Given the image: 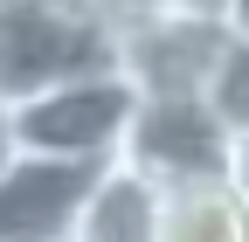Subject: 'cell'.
Listing matches in <instances>:
<instances>
[{"label":"cell","mask_w":249,"mask_h":242,"mask_svg":"<svg viewBox=\"0 0 249 242\" xmlns=\"http://www.w3.org/2000/svg\"><path fill=\"white\" fill-rule=\"evenodd\" d=\"M97 69H118V28L90 0H0V97L7 104H28Z\"/></svg>","instance_id":"obj_1"},{"label":"cell","mask_w":249,"mask_h":242,"mask_svg":"<svg viewBox=\"0 0 249 242\" xmlns=\"http://www.w3.org/2000/svg\"><path fill=\"white\" fill-rule=\"evenodd\" d=\"M139 83L124 69H97L76 83H55L42 97L14 104V138L28 153H70V159H118L139 118Z\"/></svg>","instance_id":"obj_2"},{"label":"cell","mask_w":249,"mask_h":242,"mask_svg":"<svg viewBox=\"0 0 249 242\" xmlns=\"http://www.w3.org/2000/svg\"><path fill=\"white\" fill-rule=\"evenodd\" d=\"M118 159H132L145 180H160V187L229 180V166H235V132H229V118L214 111L208 97H145Z\"/></svg>","instance_id":"obj_3"},{"label":"cell","mask_w":249,"mask_h":242,"mask_svg":"<svg viewBox=\"0 0 249 242\" xmlns=\"http://www.w3.org/2000/svg\"><path fill=\"white\" fill-rule=\"evenodd\" d=\"M229 35L235 28L222 14L166 7V14H152V21L118 35V69L139 83V97H208Z\"/></svg>","instance_id":"obj_4"},{"label":"cell","mask_w":249,"mask_h":242,"mask_svg":"<svg viewBox=\"0 0 249 242\" xmlns=\"http://www.w3.org/2000/svg\"><path fill=\"white\" fill-rule=\"evenodd\" d=\"M111 159H70V153H14L0 173V242H76V222Z\"/></svg>","instance_id":"obj_5"},{"label":"cell","mask_w":249,"mask_h":242,"mask_svg":"<svg viewBox=\"0 0 249 242\" xmlns=\"http://www.w3.org/2000/svg\"><path fill=\"white\" fill-rule=\"evenodd\" d=\"M160 215H166V187L145 180L132 159H111V173L97 180L76 242H160Z\"/></svg>","instance_id":"obj_6"},{"label":"cell","mask_w":249,"mask_h":242,"mask_svg":"<svg viewBox=\"0 0 249 242\" xmlns=\"http://www.w3.org/2000/svg\"><path fill=\"white\" fill-rule=\"evenodd\" d=\"M160 242H249V201L235 194V180H187V187H166Z\"/></svg>","instance_id":"obj_7"},{"label":"cell","mask_w":249,"mask_h":242,"mask_svg":"<svg viewBox=\"0 0 249 242\" xmlns=\"http://www.w3.org/2000/svg\"><path fill=\"white\" fill-rule=\"evenodd\" d=\"M208 104L222 111V118H229V132H235V138H249V42H242V35H229L222 63H214Z\"/></svg>","instance_id":"obj_8"},{"label":"cell","mask_w":249,"mask_h":242,"mask_svg":"<svg viewBox=\"0 0 249 242\" xmlns=\"http://www.w3.org/2000/svg\"><path fill=\"white\" fill-rule=\"evenodd\" d=\"M90 7H97V14L118 28V35H124V28H139V21H152V14H166L173 0H90Z\"/></svg>","instance_id":"obj_9"},{"label":"cell","mask_w":249,"mask_h":242,"mask_svg":"<svg viewBox=\"0 0 249 242\" xmlns=\"http://www.w3.org/2000/svg\"><path fill=\"white\" fill-rule=\"evenodd\" d=\"M14 153H21V138H14V104L0 97V173L14 166Z\"/></svg>","instance_id":"obj_10"},{"label":"cell","mask_w":249,"mask_h":242,"mask_svg":"<svg viewBox=\"0 0 249 242\" xmlns=\"http://www.w3.org/2000/svg\"><path fill=\"white\" fill-rule=\"evenodd\" d=\"M229 180H235V194L249 201V138H235V166H229Z\"/></svg>","instance_id":"obj_11"},{"label":"cell","mask_w":249,"mask_h":242,"mask_svg":"<svg viewBox=\"0 0 249 242\" xmlns=\"http://www.w3.org/2000/svg\"><path fill=\"white\" fill-rule=\"evenodd\" d=\"M222 21L235 28V35H242V42H249V0H229V7H222Z\"/></svg>","instance_id":"obj_12"},{"label":"cell","mask_w":249,"mask_h":242,"mask_svg":"<svg viewBox=\"0 0 249 242\" xmlns=\"http://www.w3.org/2000/svg\"><path fill=\"white\" fill-rule=\"evenodd\" d=\"M173 7H194V14H222L229 0H173Z\"/></svg>","instance_id":"obj_13"}]
</instances>
